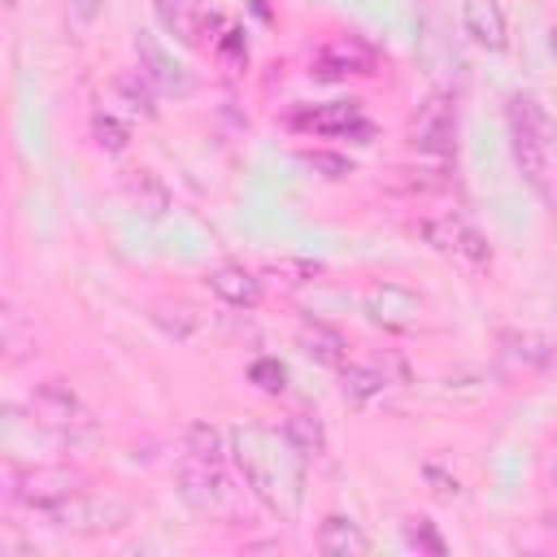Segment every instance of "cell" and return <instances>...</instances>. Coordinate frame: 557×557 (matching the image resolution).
Instances as JSON below:
<instances>
[{
	"label": "cell",
	"mask_w": 557,
	"mask_h": 557,
	"mask_svg": "<svg viewBox=\"0 0 557 557\" xmlns=\"http://www.w3.org/2000/svg\"><path fill=\"white\" fill-rule=\"evenodd\" d=\"M313 544H318V553H335V557H361V553H370V535L348 513H326L318 522Z\"/></svg>",
	"instance_id": "ac0fdd59"
},
{
	"label": "cell",
	"mask_w": 557,
	"mask_h": 557,
	"mask_svg": "<svg viewBox=\"0 0 557 557\" xmlns=\"http://www.w3.org/2000/svg\"><path fill=\"white\" fill-rule=\"evenodd\" d=\"M422 474H426V483H431V492H435V496H444V500L461 496V483H457V474H444L440 466H426Z\"/></svg>",
	"instance_id": "4dcf8cb0"
},
{
	"label": "cell",
	"mask_w": 557,
	"mask_h": 557,
	"mask_svg": "<svg viewBox=\"0 0 557 557\" xmlns=\"http://www.w3.org/2000/svg\"><path fill=\"white\" fill-rule=\"evenodd\" d=\"M65 9H70V17H74L78 26H91V22L100 17L104 0H65Z\"/></svg>",
	"instance_id": "1f68e13d"
},
{
	"label": "cell",
	"mask_w": 557,
	"mask_h": 557,
	"mask_svg": "<svg viewBox=\"0 0 557 557\" xmlns=\"http://www.w3.org/2000/svg\"><path fill=\"white\" fill-rule=\"evenodd\" d=\"M361 309L383 331H409L422 313V296L405 283H370L366 296H361Z\"/></svg>",
	"instance_id": "30bf717a"
},
{
	"label": "cell",
	"mask_w": 557,
	"mask_h": 557,
	"mask_svg": "<svg viewBox=\"0 0 557 557\" xmlns=\"http://www.w3.org/2000/svg\"><path fill=\"white\" fill-rule=\"evenodd\" d=\"M300 161L309 170H322V178H348L352 174V161L348 157H335V152H300Z\"/></svg>",
	"instance_id": "f1b7e54d"
},
{
	"label": "cell",
	"mask_w": 557,
	"mask_h": 557,
	"mask_svg": "<svg viewBox=\"0 0 557 557\" xmlns=\"http://www.w3.org/2000/svg\"><path fill=\"white\" fill-rule=\"evenodd\" d=\"M374 65H379V52H374V44H366L361 35H339V39H331V44L318 52V61H313V70H318L322 78L374 74Z\"/></svg>",
	"instance_id": "8fae6325"
},
{
	"label": "cell",
	"mask_w": 557,
	"mask_h": 557,
	"mask_svg": "<svg viewBox=\"0 0 557 557\" xmlns=\"http://www.w3.org/2000/svg\"><path fill=\"white\" fill-rule=\"evenodd\" d=\"M409 144L422 157H435V161H448L457 152V100L448 91H431L413 109V117H409Z\"/></svg>",
	"instance_id": "ba28073f"
},
{
	"label": "cell",
	"mask_w": 557,
	"mask_h": 557,
	"mask_svg": "<svg viewBox=\"0 0 557 557\" xmlns=\"http://www.w3.org/2000/svg\"><path fill=\"white\" fill-rule=\"evenodd\" d=\"M505 122H509V152H513V165L522 170V178H527L540 196H548L557 122L548 117V109H544L535 96H522V91L509 96Z\"/></svg>",
	"instance_id": "7a4b0ae2"
},
{
	"label": "cell",
	"mask_w": 557,
	"mask_h": 557,
	"mask_svg": "<svg viewBox=\"0 0 557 557\" xmlns=\"http://www.w3.org/2000/svg\"><path fill=\"white\" fill-rule=\"evenodd\" d=\"M174 492H178V500H183L196 518H209V522H239L244 496H239V487L231 483V474L222 470V461H205V457L183 453V461H178V470H174Z\"/></svg>",
	"instance_id": "3957f363"
},
{
	"label": "cell",
	"mask_w": 557,
	"mask_h": 557,
	"mask_svg": "<svg viewBox=\"0 0 557 557\" xmlns=\"http://www.w3.org/2000/svg\"><path fill=\"white\" fill-rule=\"evenodd\" d=\"M87 492V474L74 470V466H26V470H9V500L30 509V513H44L70 496Z\"/></svg>",
	"instance_id": "52a82bcc"
},
{
	"label": "cell",
	"mask_w": 557,
	"mask_h": 557,
	"mask_svg": "<svg viewBox=\"0 0 557 557\" xmlns=\"http://www.w3.org/2000/svg\"><path fill=\"white\" fill-rule=\"evenodd\" d=\"M113 91L126 100V109H131V113H144V117H152V83H148V74H144V70H135V74H122V78L113 83Z\"/></svg>",
	"instance_id": "d4e9b609"
},
{
	"label": "cell",
	"mask_w": 557,
	"mask_h": 557,
	"mask_svg": "<svg viewBox=\"0 0 557 557\" xmlns=\"http://www.w3.org/2000/svg\"><path fill=\"white\" fill-rule=\"evenodd\" d=\"M540 479H544V487H553L557 492V435L548 440V448L540 453Z\"/></svg>",
	"instance_id": "d6a6232c"
},
{
	"label": "cell",
	"mask_w": 557,
	"mask_h": 557,
	"mask_svg": "<svg viewBox=\"0 0 557 557\" xmlns=\"http://www.w3.org/2000/svg\"><path fill=\"white\" fill-rule=\"evenodd\" d=\"M292 126L300 135H326V139H370V122L357 100H331V104H305L292 113Z\"/></svg>",
	"instance_id": "9c48e42d"
},
{
	"label": "cell",
	"mask_w": 557,
	"mask_h": 557,
	"mask_svg": "<svg viewBox=\"0 0 557 557\" xmlns=\"http://www.w3.org/2000/svg\"><path fill=\"white\" fill-rule=\"evenodd\" d=\"M500 361L513 374H535L553 361V339L540 331H505L500 335Z\"/></svg>",
	"instance_id": "2e32d148"
},
{
	"label": "cell",
	"mask_w": 557,
	"mask_h": 557,
	"mask_svg": "<svg viewBox=\"0 0 557 557\" xmlns=\"http://www.w3.org/2000/svg\"><path fill=\"white\" fill-rule=\"evenodd\" d=\"M157 22L178 35V39H196V0H152Z\"/></svg>",
	"instance_id": "cb8c5ba5"
},
{
	"label": "cell",
	"mask_w": 557,
	"mask_h": 557,
	"mask_svg": "<svg viewBox=\"0 0 557 557\" xmlns=\"http://www.w3.org/2000/svg\"><path fill=\"white\" fill-rule=\"evenodd\" d=\"M183 453L205 457V461H226L231 457V431H222L213 422H191L183 435Z\"/></svg>",
	"instance_id": "603a6c76"
},
{
	"label": "cell",
	"mask_w": 557,
	"mask_h": 557,
	"mask_svg": "<svg viewBox=\"0 0 557 557\" xmlns=\"http://www.w3.org/2000/svg\"><path fill=\"white\" fill-rule=\"evenodd\" d=\"M26 413L39 431H52V435H65V440H78V435H91L96 431V418L91 409L83 405V396L61 383V379H48L39 383L30 396H26Z\"/></svg>",
	"instance_id": "8992f818"
},
{
	"label": "cell",
	"mask_w": 557,
	"mask_h": 557,
	"mask_svg": "<svg viewBox=\"0 0 557 557\" xmlns=\"http://www.w3.org/2000/svg\"><path fill=\"white\" fill-rule=\"evenodd\" d=\"M152 326L157 331H165L170 339H178V344H187L200 326H205V313L196 309V305H187V300H161V305H152Z\"/></svg>",
	"instance_id": "d6986e66"
},
{
	"label": "cell",
	"mask_w": 557,
	"mask_h": 557,
	"mask_svg": "<svg viewBox=\"0 0 557 557\" xmlns=\"http://www.w3.org/2000/svg\"><path fill=\"white\" fill-rule=\"evenodd\" d=\"M135 52H139V70L148 74V83H152L157 91H170V96H187V91H191V74L157 44L152 30H139V35H135Z\"/></svg>",
	"instance_id": "7c38bea8"
},
{
	"label": "cell",
	"mask_w": 557,
	"mask_h": 557,
	"mask_svg": "<svg viewBox=\"0 0 557 557\" xmlns=\"http://www.w3.org/2000/svg\"><path fill=\"white\" fill-rule=\"evenodd\" d=\"M339 392L348 396V400H357V405H366V400H374V396H383V387H387V374L379 370V366H361V361H344L339 370Z\"/></svg>",
	"instance_id": "ffe728a7"
},
{
	"label": "cell",
	"mask_w": 557,
	"mask_h": 557,
	"mask_svg": "<svg viewBox=\"0 0 557 557\" xmlns=\"http://www.w3.org/2000/svg\"><path fill=\"white\" fill-rule=\"evenodd\" d=\"M461 30L487 52H505V44H509V22H505L500 0H466L461 4Z\"/></svg>",
	"instance_id": "5bb4252c"
},
{
	"label": "cell",
	"mask_w": 557,
	"mask_h": 557,
	"mask_svg": "<svg viewBox=\"0 0 557 557\" xmlns=\"http://www.w3.org/2000/svg\"><path fill=\"white\" fill-rule=\"evenodd\" d=\"M48 527L65 531V535H78V540H96V535H117L135 522V509L131 500L113 496V492H78L52 509L39 513Z\"/></svg>",
	"instance_id": "277c9868"
},
{
	"label": "cell",
	"mask_w": 557,
	"mask_h": 557,
	"mask_svg": "<svg viewBox=\"0 0 557 557\" xmlns=\"http://www.w3.org/2000/svg\"><path fill=\"white\" fill-rule=\"evenodd\" d=\"M231 461L244 479V492L274 518H287L296 513L300 505V483H305V457H296V448L257 426V422H239L231 426Z\"/></svg>",
	"instance_id": "6da1fadb"
},
{
	"label": "cell",
	"mask_w": 557,
	"mask_h": 557,
	"mask_svg": "<svg viewBox=\"0 0 557 557\" xmlns=\"http://www.w3.org/2000/svg\"><path fill=\"white\" fill-rule=\"evenodd\" d=\"M91 131H96V144H100L104 152H122V148H126V139H131V131H126L113 113H96Z\"/></svg>",
	"instance_id": "4316f807"
},
{
	"label": "cell",
	"mask_w": 557,
	"mask_h": 557,
	"mask_svg": "<svg viewBox=\"0 0 557 557\" xmlns=\"http://www.w3.org/2000/svg\"><path fill=\"white\" fill-rule=\"evenodd\" d=\"M283 440L296 448V457H305V461H318L322 453H326V435H322V422L318 418H309V413H292L287 422H283Z\"/></svg>",
	"instance_id": "7402d4cb"
},
{
	"label": "cell",
	"mask_w": 557,
	"mask_h": 557,
	"mask_svg": "<svg viewBox=\"0 0 557 557\" xmlns=\"http://www.w3.org/2000/svg\"><path fill=\"white\" fill-rule=\"evenodd\" d=\"M405 540H409L413 548L444 553V540H440V531H435V522H431V518H409V522H405Z\"/></svg>",
	"instance_id": "83f0119b"
},
{
	"label": "cell",
	"mask_w": 557,
	"mask_h": 557,
	"mask_svg": "<svg viewBox=\"0 0 557 557\" xmlns=\"http://www.w3.org/2000/svg\"><path fill=\"white\" fill-rule=\"evenodd\" d=\"M418 235H422V244H426L431 252H440L444 261H453V265H461V270H470V274H479V270L492 265V244H487L483 231H479L470 218H461V213L422 218V222H418Z\"/></svg>",
	"instance_id": "5b68a950"
},
{
	"label": "cell",
	"mask_w": 557,
	"mask_h": 557,
	"mask_svg": "<svg viewBox=\"0 0 557 557\" xmlns=\"http://www.w3.org/2000/svg\"><path fill=\"white\" fill-rule=\"evenodd\" d=\"M548 48H553V57H557V22L548 26Z\"/></svg>",
	"instance_id": "836d02e7"
},
{
	"label": "cell",
	"mask_w": 557,
	"mask_h": 557,
	"mask_svg": "<svg viewBox=\"0 0 557 557\" xmlns=\"http://www.w3.org/2000/svg\"><path fill=\"white\" fill-rule=\"evenodd\" d=\"M122 191H126L131 209H135L144 222H161V218L170 213V187H165V178H161L157 170H148V165L126 170Z\"/></svg>",
	"instance_id": "9a60e30c"
},
{
	"label": "cell",
	"mask_w": 557,
	"mask_h": 557,
	"mask_svg": "<svg viewBox=\"0 0 557 557\" xmlns=\"http://www.w3.org/2000/svg\"><path fill=\"white\" fill-rule=\"evenodd\" d=\"M296 344H300V352L313 357L318 366L339 370V366L348 361V339H344L331 322H322V318H305V322L296 326Z\"/></svg>",
	"instance_id": "e0dca14e"
},
{
	"label": "cell",
	"mask_w": 557,
	"mask_h": 557,
	"mask_svg": "<svg viewBox=\"0 0 557 557\" xmlns=\"http://www.w3.org/2000/svg\"><path fill=\"white\" fill-rule=\"evenodd\" d=\"M248 383H257L265 396H278V392L287 387V370H283L278 357H257V361L248 366Z\"/></svg>",
	"instance_id": "484cf974"
},
{
	"label": "cell",
	"mask_w": 557,
	"mask_h": 557,
	"mask_svg": "<svg viewBox=\"0 0 557 557\" xmlns=\"http://www.w3.org/2000/svg\"><path fill=\"white\" fill-rule=\"evenodd\" d=\"M453 178H448V170L444 165H396L392 174H387V187L392 191H405V196H426V191H440V187H448Z\"/></svg>",
	"instance_id": "44dd1931"
},
{
	"label": "cell",
	"mask_w": 557,
	"mask_h": 557,
	"mask_svg": "<svg viewBox=\"0 0 557 557\" xmlns=\"http://www.w3.org/2000/svg\"><path fill=\"white\" fill-rule=\"evenodd\" d=\"M205 287L231 305V309H257L261 305V278L248 270V265H235V261H222L205 274Z\"/></svg>",
	"instance_id": "4fadbf2b"
},
{
	"label": "cell",
	"mask_w": 557,
	"mask_h": 557,
	"mask_svg": "<svg viewBox=\"0 0 557 557\" xmlns=\"http://www.w3.org/2000/svg\"><path fill=\"white\" fill-rule=\"evenodd\" d=\"M4 4H9V9H17V4H22V0H4Z\"/></svg>",
	"instance_id": "e575fe53"
},
{
	"label": "cell",
	"mask_w": 557,
	"mask_h": 557,
	"mask_svg": "<svg viewBox=\"0 0 557 557\" xmlns=\"http://www.w3.org/2000/svg\"><path fill=\"white\" fill-rule=\"evenodd\" d=\"M265 270H270V274H287L283 283H309V278L318 274V265H313V261H287V257H283V261H270Z\"/></svg>",
	"instance_id": "f546056e"
}]
</instances>
